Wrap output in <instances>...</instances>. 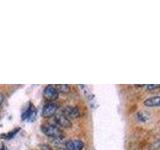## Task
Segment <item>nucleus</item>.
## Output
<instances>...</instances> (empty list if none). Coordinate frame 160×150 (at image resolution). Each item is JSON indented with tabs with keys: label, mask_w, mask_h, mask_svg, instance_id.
Wrapping results in <instances>:
<instances>
[{
	"label": "nucleus",
	"mask_w": 160,
	"mask_h": 150,
	"mask_svg": "<svg viewBox=\"0 0 160 150\" xmlns=\"http://www.w3.org/2000/svg\"><path fill=\"white\" fill-rule=\"evenodd\" d=\"M41 130L48 137H51L54 139H60L63 137V133L61 131V129L53 124H44L41 126Z\"/></svg>",
	"instance_id": "obj_1"
},
{
	"label": "nucleus",
	"mask_w": 160,
	"mask_h": 150,
	"mask_svg": "<svg viewBox=\"0 0 160 150\" xmlns=\"http://www.w3.org/2000/svg\"><path fill=\"white\" fill-rule=\"evenodd\" d=\"M53 125L59 128H69L71 127V121L67 117H65L63 114H58L53 117Z\"/></svg>",
	"instance_id": "obj_2"
},
{
	"label": "nucleus",
	"mask_w": 160,
	"mask_h": 150,
	"mask_svg": "<svg viewBox=\"0 0 160 150\" xmlns=\"http://www.w3.org/2000/svg\"><path fill=\"white\" fill-rule=\"evenodd\" d=\"M58 110V105L55 102H48L42 108V116L43 117H50L54 115Z\"/></svg>",
	"instance_id": "obj_3"
},
{
	"label": "nucleus",
	"mask_w": 160,
	"mask_h": 150,
	"mask_svg": "<svg viewBox=\"0 0 160 150\" xmlns=\"http://www.w3.org/2000/svg\"><path fill=\"white\" fill-rule=\"evenodd\" d=\"M58 94H59V92L57 91V89L55 88V86H53V85H47V86L44 88V91H43L44 97L47 100H50V101L56 100L58 98Z\"/></svg>",
	"instance_id": "obj_4"
},
{
	"label": "nucleus",
	"mask_w": 160,
	"mask_h": 150,
	"mask_svg": "<svg viewBox=\"0 0 160 150\" xmlns=\"http://www.w3.org/2000/svg\"><path fill=\"white\" fill-rule=\"evenodd\" d=\"M62 114L65 117H67L68 119L70 118H77L81 115V112H80V109L78 107L75 106H66L64 107L62 110Z\"/></svg>",
	"instance_id": "obj_5"
},
{
	"label": "nucleus",
	"mask_w": 160,
	"mask_h": 150,
	"mask_svg": "<svg viewBox=\"0 0 160 150\" xmlns=\"http://www.w3.org/2000/svg\"><path fill=\"white\" fill-rule=\"evenodd\" d=\"M65 150H82L84 147V143L79 139L67 140L64 144Z\"/></svg>",
	"instance_id": "obj_6"
},
{
	"label": "nucleus",
	"mask_w": 160,
	"mask_h": 150,
	"mask_svg": "<svg viewBox=\"0 0 160 150\" xmlns=\"http://www.w3.org/2000/svg\"><path fill=\"white\" fill-rule=\"evenodd\" d=\"M143 104L147 107H160V95L149 97L144 100Z\"/></svg>",
	"instance_id": "obj_7"
},
{
	"label": "nucleus",
	"mask_w": 160,
	"mask_h": 150,
	"mask_svg": "<svg viewBox=\"0 0 160 150\" xmlns=\"http://www.w3.org/2000/svg\"><path fill=\"white\" fill-rule=\"evenodd\" d=\"M137 118L139 121H141V122H146L147 120H149L150 118V115L147 113V112H139L137 113Z\"/></svg>",
	"instance_id": "obj_8"
},
{
	"label": "nucleus",
	"mask_w": 160,
	"mask_h": 150,
	"mask_svg": "<svg viewBox=\"0 0 160 150\" xmlns=\"http://www.w3.org/2000/svg\"><path fill=\"white\" fill-rule=\"evenodd\" d=\"M55 88L57 89L58 92H62V93H67L70 90V87L67 84H58L57 86H55Z\"/></svg>",
	"instance_id": "obj_9"
},
{
	"label": "nucleus",
	"mask_w": 160,
	"mask_h": 150,
	"mask_svg": "<svg viewBox=\"0 0 160 150\" xmlns=\"http://www.w3.org/2000/svg\"><path fill=\"white\" fill-rule=\"evenodd\" d=\"M140 87H143L145 89H149V90H156V89H160V85H156V84H148V85H141Z\"/></svg>",
	"instance_id": "obj_10"
},
{
	"label": "nucleus",
	"mask_w": 160,
	"mask_h": 150,
	"mask_svg": "<svg viewBox=\"0 0 160 150\" xmlns=\"http://www.w3.org/2000/svg\"><path fill=\"white\" fill-rule=\"evenodd\" d=\"M18 130H19V129L17 128V129H15L14 131H11V133H9L8 135H2V136H3V137H5V138H10V137L12 136V135H14L15 133H16V131H18Z\"/></svg>",
	"instance_id": "obj_11"
},
{
	"label": "nucleus",
	"mask_w": 160,
	"mask_h": 150,
	"mask_svg": "<svg viewBox=\"0 0 160 150\" xmlns=\"http://www.w3.org/2000/svg\"><path fill=\"white\" fill-rule=\"evenodd\" d=\"M3 100H4V96H3L1 93H0V105L3 103Z\"/></svg>",
	"instance_id": "obj_12"
}]
</instances>
